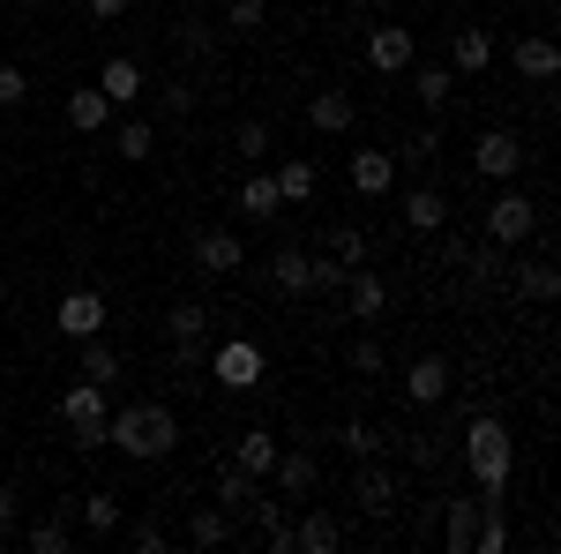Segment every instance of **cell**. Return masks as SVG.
I'll list each match as a JSON object with an SVG mask.
<instances>
[{
  "mask_svg": "<svg viewBox=\"0 0 561 554\" xmlns=\"http://www.w3.org/2000/svg\"><path fill=\"white\" fill-rule=\"evenodd\" d=\"M173 442H180L173 405H121V412L105 420V450H121V457H142V465L173 457Z\"/></svg>",
  "mask_w": 561,
  "mask_h": 554,
  "instance_id": "obj_1",
  "label": "cell"
},
{
  "mask_svg": "<svg viewBox=\"0 0 561 554\" xmlns=\"http://www.w3.org/2000/svg\"><path fill=\"white\" fill-rule=\"evenodd\" d=\"M465 465H472L479 495L502 502V487H510V472H517V434L494 420V412H472V420H465Z\"/></svg>",
  "mask_w": 561,
  "mask_h": 554,
  "instance_id": "obj_2",
  "label": "cell"
},
{
  "mask_svg": "<svg viewBox=\"0 0 561 554\" xmlns=\"http://www.w3.org/2000/svg\"><path fill=\"white\" fill-rule=\"evenodd\" d=\"M60 420H68V434H76V450H83V457H98V450H105V420H113V412H105V383H68V397H60Z\"/></svg>",
  "mask_w": 561,
  "mask_h": 554,
  "instance_id": "obj_3",
  "label": "cell"
},
{
  "mask_svg": "<svg viewBox=\"0 0 561 554\" xmlns=\"http://www.w3.org/2000/svg\"><path fill=\"white\" fill-rule=\"evenodd\" d=\"M531 233H539V203H531V195L510 188V195L486 203V240H494V248H524Z\"/></svg>",
  "mask_w": 561,
  "mask_h": 554,
  "instance_id": "obj_4",
  "label": "cell"
},
{
  "mask_svg": "<svg viewBox=\"0 0 561 554\" xmlns=\"http://www.w3.org/2000/svg\"><path fill=\"white\" fill-rule=\"evenodd\" d=\"M203 368L217 375V389H255L270 360H262V344H248V338H225V344L210 352V360H203Z\"/></svg>",
  "mask_w": 561,
  "mask_h": 554,
  "instance_id": "obj_5",
  "label": "cell"
},
{
  "mask_svg": "<svg viewBox=\"0 0 561 554\" xmlns=\"http://www.w3.org/2000/svg\"><path fill=\"white\" fill-rule=\"evenodd\" d=\"M472 166L486 172V180H517V172H524V143L510 128H486L472 143Z\"/></svg>",
  "mask_w": 561,
  "mask_h": 554,
  "instance_id": "obj_6",
  "label": "cell"
},
{
  "mask_svg": "<svg viewBox=\"0 0 561 554\" xmlns=\"http://www.w3.org/2000/svg\"><path fill=\"white\" fill-rule=\"evenodd\" d=\"M367 68H375V76H404V68H412V31H404V23H375V31H367Z\"/></svg>",
  "mask_w": 561,
  "mask_h": 554,
  "instance_id": "obj_7",
  "label": "cell"
},
{
  "mask_svg": "<svg viewBox=\"0 0 561 554\" xmlns=\"http://www.w3.org/2000/svg\"><path fill=\"white\" fill-rule=\"evenodd\" d=\"M53 323H60V338H98L105 330V293H68L60 307H53Z\"/></svg>",
  "mask_w": 561,
  "mask_h": 554,
  "instance_id": "obj_8",
  "label": "cell"
},
{
  "mask_svg": "<svg viewBox=\"0 0 561 554\" xmlns=\"http://www.w3.org/2000/svg\"><path fill=\"white\" fill-rule=\"evenodd\" d=\"M345 307H352V323H382V315H389V285L375 278V270L352 262V270H345Z\"/></svg>",
  "mask_w": 561,
  "mask_h": 554,
  "instance_id": "obj_9",
  "label": "cell"
},
{
  "mask_svg": "<svg viewBox=\"0 0 561 554\" xmlns=\"http://www.w3.org/2000/svg\"><path fill=\"white\" fill-rule=\"evenodd\" d=\"M352 188H359L367 203L397 195V158H389V150H352Z\"/></svg>",
  "mask_w": 561,
  "mask_h": 554,
  "instance_id": "obj_10",
  "label": "cell"
},
{
  "mask_svg": "<svg viewBox=\"0 0 561 554\" xmlns=\"http://www.w3.org/2000/svg\"><path fill=\"white\" fill-rule=\"evenodd\" d=\"M76 517H83L90 540H105V532H121V524H128V502H121L113 487H90V495H76Z\"/></svg>",
  "mask_w": 561,
  "mask_h": 554,
  "instance_id": "obj_11",
  "label": "cell"
},
{
  "mask_svg": "<svg viewBox=\"0 0 561 554\" xmlns=\"http://www.w3.org/2000/svg\"><path fill=\"white\" fill-rule=\"evenodd\" d=\"M113 113H121V105H113L98 83L68 90V128H76V135H105V128H113Z\"/></svg>",
  "mask_w": 561,
  "mask_h": 554,
  "instance_id": "obj_12",
  "label": "cell"
},
{
  "mask_svg": "<svg viewBox=\"0 0 561 554\" xmlns=\"http://www.w3.org/2000/svg\"><path fill=\"white\" fill-rule=\"evenodd\" d=\"M404 397H412V405H442V397H449V360H442V352H420V360L404 368Z\"/></svg>",
  "mask_w": 561,
  "mask_h": 554,
  "instance_id": "obj_13",
  "label": "cell"
},
{
  "mask_svg": "<svg viewBox=\"0 0 561 554\" xmlns=\"http://www.w3.org/2000/svg\"><path fill=\"white\" fill-rule=\"evenodd\" d=\"M98 90H105L113 105H135V98L150 90V76H142V60H128V53H113V60L98 68Z\"/></svg>",
  "mask_w": 561,
  "mask_h": 554,
  "instance_id": "obj_14",
  "label": "cell"
},
{
  "mask_svg": "<svg viewBox=\"0 0 561 554\" xmlns=\"http://www.w3.org/2000/svg\"><path fill=\"white\" fill-rule=\"evenodd\" d=\"M270 479H277V495H285V502H307L322 472H314V457H307V450H277V465H270Z\"/></svg>",
  "mask_w": 561,
  "mask_h": 554,
  "instance_id": "obj_15",
  "label": "cell"
},
{
  "mask_svg": "<svg viewBox=\"0 0 561 554\" xmlns=\"http://www.w3.org/2000/svg\"><path fill=\"white\" fill-rule=\"evenodd\" d=\"M510 60H517L524 83H554V76H561V45L554 38H517V45H510Z\"/></svg>",
  "mask_w": 561,
  "mask_h": 554,
  "instance_id": "obj_16",
  "label": "cell"
},
{
  "mask_svg": "<svg viewBox=\"0 0 561 554\" xmlns=\"http://www.w3.org/2000/svg\"><path fill=\"white\" fill-rule=\"evenodd\" d=\"M195 262H203L210 278H232V270L248 262V248H240V233H225V225H217V233H203V240H195Z\"/></svg>",
  "mask_w": 561,
  "mask_h": 554,
  "instance_id": "obj_17",
  "label": "cell"
},
{
  "mask_svg": "<svg viewBox=\"0 0 561 554\" xmlns=\"http://www.w3.org/2000/svg\"><path fill=\"white\" fill-rule=\"evenodd\" d=\"M337 540H345V524L330 510H307L300 524H293V554H337Z\"/></svg>",
  "mask_w": 561,
  "mask_h": 554,
  "instance_id": "obj_18",
  "label": "cell"
},
{
  "mask_svg": "<svg viewBox=\"0 0 561 554\" xmlns=\"http://www.w3.org/2000/svg\"><path fill=\"white\" fill-rule=\"evenodd\" d=\"M404 225L412 233H442L449 225V195L442 188H404Z\"/></svg>",
  "mask_w": 561,
  "mask_h": 554,
  "instance_id": "obj_19",
  "label": "cell"
},
{
  "mask_svg": "<svg viewBox=\"0 0 561 554\" xmlns=\"http://www.w3.org/2000/svg\"><path fill=\"white\" fill-rule=\"evenodd\" d=\"M232 465L255 472V479H270V465H277V434H270V427H248V434L232 442Z\"/></svg>",
  "mask_w": 561,
  "mask_h": 554,
  "instance_id": "obj_20",
  "label": "cell"
},
{
  "mask_svg": "<svg viewBox=\"0 0 561 554\" xmlns=\"http://www.w3.org/2000/svg\"><path fill=\"white\" fill-rule=\"evenodd\" d=\"M472 532H479V495H457L449 517H442V547H449V554H472Z\"/></svg>",
  "mask_w": 561,
  "mask_h": 554,
  "instance_id": "obj_21",
  "label": "cell"
},
{
  "mask_svg": "<svg viewBox=\"0 0 561 554\" xmlns=\"http://www.w3.org/2000/svg\"><path fill=\"white\" fill-rule=\"evenodd\" d=\"M217 510H225V517L255 510V472H240V465H232V457L217 465Z\"/></svg>",
  "mask_w": 561,
  "mask_h": 554,
  "instance_id": "obj_22",
  "label": "cell"
},
{
  "mask_svg": "<svg viewBox=\"0 0 561 554\" xmlns=\"http://www.w3.org/2000/svg\"><path fill=\"white\" fill-rule=\"evenodd\" d=\"M307 128H314V135H345V128H352V98H345V90H314Z\"/></svg>",
  "mask_w": 561,
  "mask_h": 554,
  "instance_id": "obj_23",
  "label": "cell"
},
{
  "mask_svg": "<svg viewBox=\"0 0 561 554\" xmlns=\"http://www.w3.org/2000/svg\"><path fill=\"white\" fill-rule=\"evenodd\" d=\"M404 83H412V98H420L427 113H442V105H449V90H457V76H449V68H420V60H412V68H404Z\"/></svg>",
  "mask_w": 561,
  "mask_h": 554,
  "instance_id": "obj_24",
  "label": "cell"
},
{
  "mask_svg": "<svg viewBox=\"0 0 561 554\" xmlns=\"http://www.w3.org/2000/svg\"><path fill=\"white\" fill-rule=\"evenodd\" d=\"M210 323H217L210 307H195V299H180L173 315H165V338H173V344H203V338H210Z\"/></svg>",
  "mask_w": 561,
  "mask_h": 554,
  "instance_id": "obj_25",
  "label": "cell"
},
{
  "mask_svg": "<svg viewBox=\"0 0 561 554\" xmlns=\"http://www.w3.org/2000/svg\"><path fill=\"white\" fill-rule=\"evenodd\" d=\"M352 495H359V510H375V517L397 510V479H389L382 465H367V472H359V479H352Z\"/></svg>",
  "mask_w": 561,
  "mask_h": 554,
  "instance_id": "obj_26",
  "label": "cell"
},
{
  "mask_svg": "<svg viewBox=\"0 0 561 554\" xmlns=\"http://www.w3.org/2000/svg\"><path fill=\"white\" fill-rule=\"evenodd\" d=\"M270 278H277V293H314V256H300V248H285V256L270 262Z\"/></svg>",
  "mask_w": 561,
  "mask_h": 554,
  "instance_id": "obj_27",
  "label": "cell"
},
{
  "mask_svg": "<svg viewBox=\"0 0 561 554\" xmlns=\"http://www.w3.org/2000/svg\"><path fill=\"white\" fill-rule=\"evenodd\" d=\"M449 53H457V76H479V68H486V60H494V38H486V31H479V23H465V31H457V38H449Z\"/></svg>",
  "mask_w": 561,
  "mask_h": 554,
  "instance_id": "obj_28",
  "label": "cell"
},
{
  "mask_svg": "<svg viewBox=\"0 0 561 554\" xmlns=\"http://www.w3.org/2000/svg\"><path fill=\"white\" fill-rule=\"evenodd\" d=\"M240 211H248V217H277V211H285L270 172H248V180H240Z\"/></svg>",
  "mask_w": 561,
  "mask_h": 554,
  "instance_id": "obj_29",
  "label": "cell"
},
{
  "mask_svg": "<svg viewBox=\"0 0 561 554\" xmlns=\"http://www.w3.org/2000/svg\"><path fill=\"white\" fill-rule=\"evenodd\" d=\"M23 540H31V554H68L76 532H68V517H31V524H23Z\"/></svg>",
  "mask_w": 561,
  "mask_h": 554,
  "instance_id": "obj_30",
  "label": "cell"
},
{
  "mask_svg": "<svg viewBox=\"0 0 561 554\" xmlns=\"http://www.w3.org/2000/svg\"><path fill=\"white\" fill-rule=\"evenodd\" d=\"M270 180H277V203H307V195H314V166H307V158H285Z\"/></svg>",
  "mask_w": 561,
  "mask_h": 554,
  "instance_id": "obj_31",
  "label": "cell"
},
{
  "mask_svg": "<svg viewBox=\"0 0 561 554\" xmlns=\"http://www.w3.org/2000/svg\"><path fill=\"white\" fill-rule=\"evenodd\" d=\"M113 150H121L128 166H142V158L158 150V128H150V121H121V128H113Z\"/></svg>",
  "mask_w": 561,
  "mask_h": 554,
  "instance_id": "obj_32",
  "label": "cell"
},
{
  "mask_svg": "<svg viewBox=\"0 0 561 554\" xmlns=\"http://www.w3.org/2000/svg\"><path fill=\"white\" fill-rule=\"evenodd\" d=\"M83 375H90V383H113V375H121V352L105 344V330L83 338Z\"/></svg>",
  "mask_w": 561,
  "mask_h": 554,
  "instance_id": "obj_33",
  "label": "cell"
},
{
  "mask_svg": "<svg viewBox=\"0 0 561 554\" xmlns=\"http://www.w3.org/2000/svg\"><path fill=\"white\" fill-rule=\"evenodd\" d=\"M187 540H195V547H225V540H232V517L225 510H195L187 517Z\"/></svg>",
  "mask_w": 561,
  "mask_h": 554,
  "instance_id": "obj_34",
  "label": "cell"
},
{
  "mask_svg": "<svg viewBox=\"0 0 561 554\" xmlns=\"http://www.w3.org/2000/svg\"><path fill=\"white\" fill-rule=\"evenodd\" d=\"M255 524L277 554H293V517H285V502H255Z\"/></svg>",
  "mask_w": 561,
  "mask_h": 554,
  "instance_id": "obj_35",
  "label": "cell"
},
{
  "mask_svg": "<svg viewBox=\"0 0 561 554\" xmlns=\"http://www.w3.org/2000/svg\"><path fill=\"white\" fill-rule=\"evenodd\" d=\"M232 158L262 166V158H270V121H240V128H232Z\"/></svg>",
  "mask_w": 561,
  "mask_h": 554,
  "instance_id": "obj_36",
  "label": "cell"
},
{
  "mask_svg": "<svg viewBox=\"0 0 561 554\" xmlns=\"http://www.w3.org/2000/svg\"><path fill=\"white\" fill-rule=\"evenodd\" d=\"M262 23H270V0H232V8H225V31H232V38H255Z\"/></svg>",
  "mask_w": 561,
  "mask_h": 554,
  "instance_id": "obj_37",
  "label": "cell"
},
{
  "mask_svg": "<svg viewBox=\"0 0 561 554\" xmlns=\"http://www.w3.org/2000/svg\"><path fill=\"white\" fill-rule=\"evenodd\" d=\"M337 442H345L352 457H375V450H382V434H375L367 420H345V427H337Z\"/></svg>",
  "mask_w": 561,
  "mask_h": 554,
  "instance_id": "obj_38",
  "label": "cell"
},
{
  "mask_svg": "<svg viewBox=\"0 0 561 554\" xmlns=\"http://www.w3.org/2000/svg\"><path fill=\"white\" fill-rule=\"evenodd\" d=\"M330 256H337V262L352 270V262L367 256V233H359V225H337V233H330Z\"/></svg>",
  "mask_w": 561,
  "mask_h": 554,
  "instance_id": "obj_39",
  "label": "cell"
},
{
  "mask_svg": "<svg viewBox=\"0 0 561 554\" xmlns=\"http://www.w3.org/2000/svg\"><path fill=\"white\" fill-rule=\"evenodd\" d=\"M517 285H524V293H531V299H554V285H561V270H554V262H531V270H524Z\"/></svg>",
  "mask_w": 561,
  "mask_h": 554,
  "instance_id": "obj_40",
  "label": "cell"
},
{
  "mask_svg": "<svg viewBox=\"0 0 561 554\" xmlns=\"http://www.w3.org/2000/svg\"><path fill=\"white\" fill-rule=\"evenodd\" d=\"M128 547H135V554H165V532H158V517H135V524H128Z\"/></svg>",
  "mask_w": 561,
  "mask_h": 554,
  "instance_id": "obj_41",
  "label": "cell"
},
{
  "mask_svg": "<svg viewBox=\"0 0 561 554\" xmlns=\"http://www.w3.org/2000/svg\"><path fill=\"white\" fill-rule=\"evenodd\" d=\"M382 368H389V360H382V344H375V338L352 344V375H382Z\"/></svg>",
  "mask_w": 561,
  "mask_h": 554,
  "instance_id": "obj_42",
  "label": "cell"
},
{
  "mask_svg": "<svg viewBox=\"0 0 561 554\" xmlns=\"http://www.w3.org/2000/svg\"><path fill=\"white\" fill-rule=\"evenodd\" d=\"M23 98H31V76H23V68H0V113L23 105Z\"/></svg>",
  "mask_w": 561,
  "mask_h": 554,
  "instance_id": "obj_43",
  "label": "cell"
},
{
  "mask_svg": "<svg viewBox=\"0 0 561 554\" xmlns=\"http://www.w3.org/2000/svg\"><path fill=\"white\" fill-rule=\"evenodd\" d=\"M337 285H345V262H337V256L314 262V293H337Z\"/></svg>",
  "mask_w": 561,
  "mask_h": 554,
  "instance_id": "obj_44",
  "label": "cell"
},
{
  "mask_svg": "<svg viewBox=\"0 0 561 554\" xmlns=\"http://www.w3.org/2000/svg\"><path fill=\"white\" fill-rule=\"evenodd\" d=\"M15 524H23V495H15V487H0V532H15Z\"/></svg>",
  "mask_w": 561,
  "mask_h": 554,
  "instance_id": "obj_45",
  "label": "cell"
},
{
  "mask_svg": "<svg viewBox=\"0 0 561 554\" xmlns=\"http://www.w3.org/2000/svg\"><path fill=\"white\" fill-rule=\"evenodd\" d=\"M90 8V23H121V15H128V0H83Z\"/></svg>",
  "mask_w": 561,
  "mask_h": 554,
  "instance_id": "obj_46",
  "label": "cell"
},
{
  "mask_svg": "<svg viewBox=\"0 0 561 554\" xmlns=\"http://www.w3.org/2000/svg\"><path fill=\"white\" fill-rule=\"evenodd\" d=\"M434 143H442V135H412V143H404V158H412V166H434Z\"/></svg>",
  "mask_w": 561,
  "mask_h": 554,
  "instance_id": "obj_47",
  "label": "cell"
},
{
  "mask_svg": "<svg viewBox=\"0 0 561 554\" xmlns=\"http://www.w3.org/2000/svg\"><path fill=\"white\" fill-rule=\"evenodd\" d=\"M23 8H53V0H23Z\"/></svg>",
  "mask_w": 561,
  "mask_h": 554,
  "instance_id": "obj_48",
  "label": "cell"
},
{
  "mask_svg": "<svg viewBox=\"0 0 561 554\" xmlns=\"http://www.w3.org/2000/svg\"><path fill=\"white\" fill-rule=\"evenodd\" d=\"M180 8H195V0H180Z\"/></svg>",
  "mask_w": 561,
  "mask_h": 554,
  "instance_id": "obj_49",
  "label": "cell"
}]
</instances>
